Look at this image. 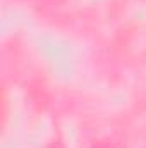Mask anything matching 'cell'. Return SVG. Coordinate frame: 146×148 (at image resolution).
I'll use <instances>...</instances> for the list:
<instances>
[]
</instances>
